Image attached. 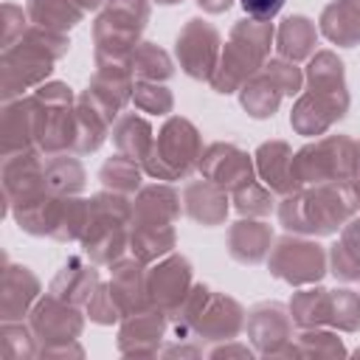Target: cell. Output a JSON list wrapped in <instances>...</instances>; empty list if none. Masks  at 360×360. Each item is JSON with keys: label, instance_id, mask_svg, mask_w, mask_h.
Masks as SVG:
<instances>
[{"label": "cell", "instance_id": "2", "mask_svg": "<svg viewBox=\"0 0 360 360\" xmlns=\"http://www.w3.org/2000/svg\"><path fill=\"white\" fill-rule=\"evenodd\" d=\"M349 211H352V202L338 186L318 183L312 191L290 194L278 214H281L284 228L290 231L332 233L349 219Z\"/></svg>", "mask_w": 360, "mask_h": 360}, {"label": "cell", "instance_id": "22", "mask_svg": "<svg viewBox=\"0 0 360 360\" xmlns=\"http://www.w3.org/2000/svg\"><path fill=\"white\" fill-rule=\"evenodd\" d=\"M132 70L143 79H166L172 76V62L160 48H155L152 42H143L132 53Z\"/></svg>", "mask_w": 360, "mask_h": 360}, {"label": "cell", "instance_id": "5", "mask_svg": "<svg viewBox=\"0 0 360 360\" xmlns=\"http://www.w3.org/2000/svg\"><path fill=\"white\" fill-rule=\"evenodd\" d=\"M217 53H219L217 28L202 20H188V25L177 37V56L183 62V70L194 79H211L219 65Z\"/></svg>", "mask_w": 360, "mask_h": 360}, {"label": "cell", "instance_id": "20", "mask_svg": "<svg viewBox=\"0 0 360 360\" xmlns=\"http://www.w3.org/2000/svg\"><path fill=\"white\" fill-rule=\"evenodd\" d=\"M93 284H96V273H93L90 267H84L82 262H70V264H65L62 273L56 276L51 292H53L56 298H65L68 290H70V292H73L70 301H84V298L90 295Z\"/></svg>", "mask_w": 360, "mask_h": 360}, {"label": "cell", "instance_id": "14", "mask_svg": "<svg viewBox=\"0 0 360 360\" xmlns=\"http://www.w3.org/2000/svg\"><path fill=\"white\" fill-rule=\"evenodd\" d=\"M37 278L28 273V267H8L3 278V312L6 321L20 318L17 312H25L31 298L37 295Z\"/></svg>", "mask_w": 360, "mask_h": 360}, {"label": "cell", "instance_id": "1", "mask_svg": "<svg viewBox=\"0 0 360 360\" xmlns=\"http://www.w3.org/2000/svg\"><path fill=\"white\" fill-rule=\"evenodd\" d=\"M273 39V25L264 20H245L231 31V42L222 51V59L211 76V84L219 93H233L239 84L253 79L264 62L267 45Z\"/></svg>", "mask_w": 360, "mask_h": 360}, {"label": "cell", "instance_id": "30", "mask_svg": "<svg viewBox=\"0 0 360 360\" xmlns=\"http://www.w3.org/2000/svg\"><path fill=\"white\" fill-rule=\"evenodd\" d=\"M158 3H163V6H172V3H180V0H158Z\"/></svg>", "mask_w": 360, "mask_h": 360}, {"label": "cell", "instance_id": "8", "mask_svg": "<svg viewBox=\"0 0 360 360\" xmlns=\"http://www.w3.org/2000/svg\"><path fill=\"white\" fill-rule=\"evenodd\" d=\"M259 172L264 177V183L273 188V191H284V194H292L298 180L292 174V155L287 149V143L281 141H273V143H264L259 152Z\"/></svg>", "mask_w": 360, "mask_h": 360}, {"label": "cell", "instance_id": "16", "mask_svg": "<svg viewBox=\"0 0 360 360\" xmlns=\"http://www.w3.org/2000/svg\"><path fill=\"white\" fill-rule=\"evenodd\" d=\"M278 98H281V90H278V84L267 73H256L242 87V104H245V110L253 118L273 115V110L278 107Z\"/></svg>", "mask_w": 360, "mask_h": 360}, {"label": "cell", "instance_id": "15", "mask_svg": "<svg viewBox=\"0 0 360 360\" xmlns=\"http://www.w3.org/2000/svg\"><path fill=\"white\" fill-rule=\"evenodd\" d=\"M188 278H191V267L186 259L180 256H172L166 259L160 267H155L152 273V281H149V292H155V301H172L177 298V292L183 295L186 287H188Z\"/></svg>", "mask_w": 360, "mask_h": 360}, {"label": "cell", "instance_id": "6", "mask_svg": "<svg viewBox=\"0 0 360 360\" xmlns=\"http://www.w3.org/2000/svg\"><path fill=\"white\" fill-rule=\"evenodd\" d=\"M270 267L278 278L290 281V284H304V281H315L323 273V250L315 242H304V239H281L273 250Z\"/></svg>", "mask_w": 360, "mask_h": 360}, {"label": "cell", "instance_id": "11", "mask_svg": "<svg viewBox=\"0 0 360 360\" xmlns=\"http://www.w3.org/2000/svg\"><path fill=\"white\" fill-rule=\"evenodd\" d=\"M270 250V228L264 222H236L231 228V256L245 264H256Z\"/></svg>", "mask_w": 360, "mask_h": 360}, {"label": "cell", "instance_id": "12", "mask_svg": "<svg viewBox=\"0 0 360 360\" xmlns=\"http://www.w3.org/2000/svg\"><path fill=\"white\" fill-rule=\"evenodd\" d=\"M79 326L82 323H79L76 312L70 307L59 304L56 295L48 298V301H42L37 307V312H34V332L39 338H68L70 340L79 332Z\"/></svg>", "mask_w": 360, "mask_h": 360}, {"label": "cell", "instance_id": "27", "mask_svg": "<svg viewBox=\"0 0 360 360\" xmlns=\"http://www.w3.org/2000/svg\"><path fill=\"white\" fill-rule=\"evenodd\" d=\"M205 11H211V14H219V11H225L228 6H231V0H197Z\"/></svg>", "mask_w": 360, "mask_h": 360}, {"label": "cell", "instance_id": "23", "mask_svg": "<svg viewBox=\"0 0 360 360\" xmlns=\"http://www.w3.org/2000/svg\"><path fill=\"white\" fill-rule=\"evenodd\" d=\"M236 205H239L242 214H270L273 197H270V191L259 188V186L250 180V183H245V186L236 188Z\"/></svg>", "mask_w": 360, "mask_h": 360}, {"label": "cell", "instance_id": "3", "mask_svg": "<svg viewBox=\"0 0 360 360\" xmlns=\"http://www.w3.org/2000/svg\"><path fill=\"white\" fill-rule=\"evenodd\" d=\"M200 158V138H197V129L183 121V118H172L158 141H155V149L152 155L146 158V169L155 174V177H163V180H174V177H183L191 172V166L197 163Z\"/></svg>", "mask_w": 360, "mask_h": 360}, {"label": "cell", "instance_id": "7", "mask_svg": "<svg viewBox=\"0 0 360 360\" xmlns=\"http://www.w3.org/2000/svg\"><path fill=\"white\" fill-rule=\"evenodd\" d=\"M200 169L205 172V177L219 186V188H239L245 183H250V158L231 146V143H217L205 152Z\"/></svg>", "mask_w": 360, "mask_h": 360}, {"label": "cell", "instance_id": "17", "mask_svg": "<svg viewBox=\"0 0 360 360\" xmlns=\"http://www.w3.org/2000/svg\"><path fill=\"white\" fill-rule=\"evenodd\" d=\"M332 273L340 278H360V219L349 222L340 245L332 248Z\"/></svg>", "mask_w": 360, "mask_h": 360}, {"label": "cell", "instance_id": "4", "mask_svg": "<svg viewBox=\"0 0 360 360\" xmlns=\"http://www.w3.org/2000/svg\"><path fill=\"white\" fill-rule=\"evenodd\" d=\"M357 143L346 138H323L315 146H307L292 158V174L298 183H329V180H346L354 169L357 155H352Z\"/></svg>", "mask_w": 360, "mask_h": 360}, {"label": "cell", "instance_id": "18", "mask_svg": "<svg viewBox=\"0 0 360 360\" xmlns=\"http://www.w3.org/2000/svg\"><path fill=\"white\" fill-rule=\"evenodd\" d=\"M315 45V28L307 17H287L278 28V48L290 59H301Z\"/></svg>", "mask_w": 360, "mask_h": 360}, {"label": "cell", "instance_id": "10", "mask_svg": "<svg viewBox=\"0 0 360 360\" xmlns=\"http://www.w3.org/2000/svg\"><path fill=\"white\" fill-rule=\"evenodd\" d=\"M225 202H228L225 188L214 186L211 180L194 183V186L186 188V211H188V217H194L202 225H217L228 211Z\"/></svg>", "mask_w": 360, "mask_h": 360}, {"label": "cell", "instance_id": "26", "mask_svg": "<svg viewBox=\"0 0 360 360\" xmlns=\"http://www.w3.org/2000/svg\"><path fill=\"white\" fill-rule=\"evenodd\" d=\"M281 6H284V0H242L245 14L250 20H264V22H270V17H276Z\"/></svg>", "mask_w": 360, "mask_h": 360}, {"label": "cell", "instance_id": "19", "mask_svg": "<svg viewBox=\"0 0 360 360\" xmlns=\"http://www.w3.org/2000/svg\"><path fill=\"white\" fill-rule=\"evenodd\" d=\"M82 166L73 158H53L45 163V188L51 194H76L82 188Z\"/></svg>", "mask_w": 360, "mask_h": 360}, {"label": "cell", "instance_id": "28", "mask_svg": "<svg viewBox=\"0 0 360 360\" xmlns=\"http://www.w3.org/2000/svg\"><path fill=\"white\" fill-rule=\"evenodd\" d=\"M354 172H357L354 186H357V200H360V143H357V160H354Z\"/></svg>", "mask_w": 360, "mask_h": 360}, {"label": "cell", "instance_id": "24", "mask_svg": "<svg viewBox=\"0 0 360 360\" xmlns=\"http://www.w3.org/2000/svg\"><path fill=\"white\" fill-rule=\"evenodd\" d=\"M332 304H335V323H340L343 329H357L360 326V298L349 290H340L332 295Z\"/></svg>", "mask_w": 360, "mask_h": 360}, {"label": "cell", "instance_id": "9", "mask_svg": "<svg viewBox=\"0 0 360 360\" xmlns=\"http://www.w3.org/2000/svg\"><path fill=\"white\" fill-rule=\"evenodd\" d=\"M323 34L338 45L360 42V0H335L321 17Z\"/></svg>", "mask_w": 360, "mask_h": 360}, {"label": "cell", "instance_id": "21", "mask_svg": "<svg viewBox=\"0 0 360 360\" xmlns=\"http://www.w3.org/2000/svg\"><path fill=\"white\" fill-rule=\"evenodd\" d=\"M101 180L107 188L112 191H121V194H129L138 188V180H141V172L135 166V158H127V155H118L112 160L104 163L101 169Z\"/></svg>", "mask_w": 360, "mask_h": 360}, {"label": "cell", "instance_id": "25", "mask_svg": "<svg viewBox=\"0 0 360 360\" xmlns=\"http://www.w3.org/2000/svg\"><path fill=\"white\" fill-rule=\"evenodd\" d=\"M135 104L146 112H169L172 107V96L166 87H155V84H141L135 87Z\"/></svg>", "mask_w": 360, "mask_h": 360}, {"label": "cell", "instance_id": "13", "mask_svg": "<svg viewBox=\"0 0 360 360\" xmlns=\"http://www.w3.org/2000/svg\"><path fill=\"white\" fill-rule=\"evenodd\" d=\"M28 17L37 28L62 34L79 22L82 6H73V0H28Z\"/></svg>", "mask_w": 360, "mask_h": 360}, {"label": "cell", "instance_id": "29", "mask_svg": "<svg viewBox=\"0 0 360 360\" xmlns=\"http://www.w3.org/2000/svg\"><path fill=\"white\" fill-rule=\"evenodd\" d=\"M98 3H101V0H79L82 8H93V6H98Z\"/></svg>", "mask_w": 360, "mask_h": 360}]
</instances>
